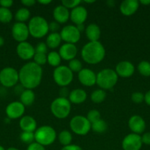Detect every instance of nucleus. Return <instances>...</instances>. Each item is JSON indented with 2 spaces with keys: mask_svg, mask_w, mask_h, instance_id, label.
Masks as SVG:
<instances>
[{
  "mask_svg": "<svg viewBox=\"0 0 150 150\" xmlns=\"http://www.w3.org/2000/svg\"><path fill=\"white\" fill-rule=\"evenodd\" d=\"M19 81L25 89H33L41 83L43 77L42 67L34 62L24 64L19 71Z\"/></svg>",
  "mask_w": 150,
  "mask_h": 150,
  "instance_id": "1",
  "label": "nucleus"
},
{
  "mask_svg": "<svg viewBox=\"0 0 150 150\" xmlns=\"http://www.w3.org/2000/svg\"><path fill=\"white\" fill-rule=\"evenodd\" d=\"M105 48L99 41L87 42L81 50L82 59L89 64H96L105 57Z\"/></svg>",
  "mask_w": 150,
  "mask_h": 150,
  "instance_id": "2",
  "label": "nucleus"
},
{
  "mask_svg": "<svg viewBox=\"0 0 150 150\" xmlns=\"http://www.w3.org/2000/svg\"><path fill=\"white\" fill-rule=\"evenodd\" d=\"M29 35L36 39H40L48 34L49 23L44 17L40 16H35L31 18L28 23Z\"/></svg>",
  "mask_w": 150,
  "mask_h": 150,
  "instance_id": "3",
  "label": "nucleus"
},
{
  "mask_svg": "<svg viewBox=\"0 0 150 150\" xmlns=\"http://www.w3.org/2000/svg\"><path fill=\"white\" fill-rule=\"evenodd\" d=\"M119 76L114 70L105 68L96 74V84L103 90L112 89L117 83Z\"/></svg>",
  "mask_w": 150,
  "mask_h": 150,
  "instance_id": "4",
  "label": "nucleus"
},
{
  "mask_svg": "<svg viewBox=\"0 0 150 150\" xmlns=\"http://www.w3.org/2000/svg\"><path fill=\"white\" fill-rule=\"evenodd\" d=\"M71 105L68 98H55L50 105V110L51 114L57 119L63 120L69 117L70 114Z\"/></svg>",
  "mask_w": 150,
  "mask_h": 150,
  "instance_id": "5",
  "label": "nucleus"
},
{
  "mask_svg": "<svg viewBox=\"0 0 150 150\" xmlns=\"http://www.w3.org/2000/svg\"><path fill=\"white\" fill-rule=\"evenodd\" d=\"M34 135L35 142L44 146L52 144L57 138L55 130L49 125H43L37 128Z\"/></svg>",
  "mask_w": 150,
  "mask_h": 150,
  "instance_id": "6",
  "label": "nucleus"
},
{
  "mask_svg": "<svg viewBox=\"0 0 150 150\" xmlns=\"http://www.w3.org/2000/svg\"><path fill=\"white\" fill-rule=\"evenodd\" d=\"M70 128L78 136H85L91 130V124L86 117L76 115L72 117L69 123Z\"/></svg>",
  "mask_w": 150,
  "mask_h": 150,
  "instance_id": "7",
  "label": "nucleus"
},
{
  "mask_svg": "<svg viewBox=\"0 0 150 150\" xmlns=\"http://www.w3.org/2000/svg\"><path fill=\"white\" fill-rule=\"evenodd\" d=\"M73 73L68 66L60 65L53 71V79L58 86L66 87L73 81Z\"/></svg>",
  "mask_w": 150,
  "mask_h": 150,
  "instance_id": "8",
  "label": "nucleus"
},
{
  "mask_svg": "<svg viewBox=\"0 0 150 150\" xmlns=\"http://www.w3.org/2000/svg\"><path fill=\"white\" fill-rule=\"evenodd\" d=\"M19 81V72L13 67H4L0 71V83L5 87H12Z\"/></svg>",
  "mask_w": 150,
  "mask_h": 150,
  "instance_id": "9",
  "label": "nucleus"
},
{
  "mask_svg": "<svg viewBox=\"0 0 150 150\" xmlns=\"http://www.w3.org/2000/svg\"><path fill=\"white\" fill-rule=\"evenodd\" d=\"M62 40L65 43L74 44L79 41L81 38V32L77 29L75 25H67L61 29L60 32Z\"/></svg>",
  "mask_w": 150,
  "mask_h": 150,
  "instance_id": "10",
  "label": "nucleus"
},
{
  "mask_svg": "<svg viewBox=\"0 0 150 150\" xmlns=\"http://www.w3.org/2000/svg\"><path fill=\"white\" fill-rule=\"evenodd\" d=\"M141 136L135 133H129L124 138L121 142L124 150H140L142 147Z\"/></svg>",
  "mask_w": 150,
  "mask_h": 150,
  "instance_id": "11",
  "label": "nucleus"
},
{
  "mask_svg": "<svg viewBox=\"0 0 150 150\" xmlns=\"http://www.w3.org/2000/svg\"><path fill=\"white\" fill-rule=\"evenodd\" d=\"M12 36L17 42H22L26 41L29 36L28 26L24 23L16 22L12 27Z\"/></svg>",
  "mask_w": 150,
  "mask_h": 150,
  "instance_id": "12",
  "label": "nucleus"
},
{
  "mask_svg": "<svg viewBox=\"0 0 150 150\" xmlns=\"http://www.w3.org/2000/svg\"><path fill=\"white\" fill-rule=\"evenodd\" d=\"M25 112V106L20 101H14L7 105L5 113L7 118L10 120H16L21 118Z\"/></svg>",
  "mask_w": 150,
  "mask_h": 150,
  "instance_id": "13",
  "label": "nucleus"
},
{
  "mask_svg": "<svg viewBox=\"0 0 150 150\" xmlns=\"http://www.w3.org/2000/svg\"><path fill=\"white\" fill-rule=\"evenodd\" d=\"M78 80L85 86H92L96 84V74L89 68H82L78 73Z\"/></svg>",
  "mask_w": 150,
  "mask_h": 150,
  "instance_id": "14",
  "label": "nucleus"
},
{
  "mask_svg": "<svg viewBox=\"0 0 150 150\" xmlns=\"http://www.w3.org/2000/svg\"><path fill=\"white\" fill-rule=\"evenodd\" d=\"M16 53L21 59L29 60L34 57L35 50L32 44L25 41L18 44L16 47Z\"/></svg>",
  "mask_w": 150,
  "mask_h": 150,
  "instance_id": "15",
  "label": "nucleus"
},
{
  "mask_svg": "<svg viewBox=\"0 0 150 150\" xmlns=\"http://www.w3.org/2000/svg\"><path fill=\"white\" fill-rule=\"evenodd\" d=\"M116 73L119 77L129 78L135 73V67L133 64L129 61H121L116 66Z\"/></svg>",
  "mask_w": 150,
  "mask_h": 150,
  "instance_id": "16",
  "label": "nucleus"
},
{
  "mask_svg": "<svg viewBox=\"0 0 150 150\" xmlns=\"http://www.w3.org/2000/svg\"><path fill=\"white\" fill-rule=\"evenodd\" d=\"M88 17V11L86 8L82 6H77L75 8L72 9L70 12V19L76 25L82 24L86 21Z\"/></svg>",
  "mask_w": 150,
  "mask_h": 150,
  "instance_id": "17",
  "label": "nucleus"
},
{
  "mask_svg": "<svg viewBox=\"0 0 150 150\" xmlns=\"http://www.w3.org/2000/svg\"><path fill=\"white\" fill-rule=\"evenodd\" d=\"M77 51V48L74 44L64 43L60 47L58 53L62 59L69 62L75 59Z\"/></svg>",
  "mask_w": 150,
  "mask_h": 150,
  "instance_id": "18",
  "label": "nucleus"
},
{
  "mask_svg": "<svg viewBox=\"0 0 150 150\" xmlns=\"http://www.w3.org/2000/svg\"><path fill=\"white\" fill-rule=\"evenodd\" d=\"M128 126L132 133L139 135L145 130L146 122L141 116L133 115L128 121Z\"/></svg>",
  "mask_w": 150,
  "mask_h": 150,
  "instance_id": "19",
  "label": "nucleus"
},
{
  "mask_svg": "<svg viewBox=\"0 0 150 150\" xmlns=\"http://www.w3.org/2000/svg\"><path fill=\"white\" fill-rule=\"evenodd\" d=\"M138 7L139 1L138 0H124L121 3L119 10L124 16H130L136 13Z\"/></svg>",
  "mask_w": 150,
  "mask_h": 150,
  "instance_id": "20",
  "label": "nucleus"
},
{
  "mask_svg": "<svg viewBox=\"0 0 150 150\" xmlns=\"http://www.w3.org/2000/svg\"><path fill=\"white\" fill-rule=\"evenodd\" d=\"M53 17L54 21L58 23H65L70 18V12L62 4L57 6L53 10Z\"/></svg>",
  "mask_w": 150,
  "mask_h": 150,
  "instance_id": "21",
  "label": "nucleus"
},
{
  "mask_svg": "<svg viewBox=\"0 0 150 150\" xmlns=\"http://www.w3.org/2000/svg\"><path fill=\"white\" fill-rule=\"evenodd\" d=\"M19 127L24 132L35 133L37 129V122L31 116H23L19 121Z\"/></svg>",
  "mask_w": 150,
  "mask_h": 150,
  "instance_id": "22",
  "label": "nucleus"
},
{
  "mask_svg": "<svg viewBox=\"0 0 150 150\" xmlns=\"http://www.w3.org/2000/svg\"><path fill=\"white\" fill-rule=\"evenodd\" d=\"M68 99L71 103L81 104L86 100L87 93L82 89H74L70 92Z\"/></svg>",
  "mask_w": 150,
  "mask_h": 150,
  "instance_id": "23",
  "label": "nucleus"
},
{
  "mask_svg": "<svg viewBox=\"0 0 150 150\" xmlns=\"http://www.w3.org/2000/svg\"><path fill=\"white\" fill-rule=\"evenodd\" d=\"M85 32L86 38L89 40L90 42L99 41L101 36V29L96 23H90L85 28Z\"/></svg>",
  "mask_w": 150,
  "mask_h": 150,
  "instance_id": "24",
  "label": "nucleus"
},
{
  "mask_svg": "<svg viewBox=\"0 0 150 150\" xmlns=\"http://www.w3.org/2000/svg\"><path fill=\"white\" fill-rule=\"evenodd\" d=\"M35 95L32 89H24L20 95V102L24 106H30L35 102Z\"/></svg>",
  "mask_w": 150,
  "mask_h": 150,
  "instance_id": "25",
  "label": "nucleus"
},
{
  "mask_svg": "<svg viewBox=\"0 0 150 150\" xmlns=\"http://www.w3.org/2000/svg\"><path fill=\"white\" fill-rule=\"evenodd\" d=\"M61 41V37H60L59 32H51L47 36L46 44L48 48L54 49V48H57V47L60 46Z\"/></svg>",
  "mask_w": 150,
  "mask_h": 150,
  "instance_id": "26",
  "label": "nucleus"
},
{
  "mask_svg": "<svg viewBox=\"0 0 150 150\" xmlns=\"http://www.w3.org/2000/svg\"><path fill=\"white\" fill-rule=\"evenodd\" d=\"M61 57L57 51H51L47 54V62L50 66L54 67H57L60 65Z\"/></svg>",
  "mask_w": 150,
  "mask_h": 150,
  "instance_id": "27",
  "label": "nucleus"
},
{
  "mask_svg": "<svg viewBox=\"0 0 150 150\" xmlns=\"http://www.w3.org/2000/svg\"><path fill=\"white\" fill-rule=\"evenodd\" d=\"M30 11L26 7H21L19 9L15 15V19L18 22L20 23H24L25 21H28L30 18Z\"/></svg>",
  "mask_w": 150,
  "mask_h": 150,
  "instance_id": "28",
  "label": "nucleus"
},
{
  "mask_svg": "<svg viewBox=\"0 0 150 150\" xmlns=\"http://www.w3.org/2000/svg\"><path fill=\"white\" fill-rule=\"evenodd\" d=\"M105 91L101 89H96L91 94V100L94 103H101L105 100Z\"/></svg>",
  "mask_w": 150,
  "mask_h": 150,
  "instance_id": "29",
  "label": "nucleus"
},
{
  "mask_svg": "<svg viewBox=\"0 0 150 150\" xmlns=\"http://www.w3.org/2000/svg\"><path fill=\"white\" fill-rule=\"evenodd\" d=\"M91 129L95 133H102L107 130V125L104 120L100 119V120L91 123Z\"/></svg>",
  "mask_w": 150,
  "mask_h": 150,
  "instance_id": "30",
  "label": "nucleus"
},
{
  "mask_svg": "<svg viewBox=\"0 0 150 150\" xmlns=\"http://www.w3.org/2000/svg\"><path fill=\"white\" fill-rule=\"evenodd\" d=\"M59 142L63 145V146L70 145L72 142V135L68 130H63L60 132L58 135Z\"/></svg>",
  "mask_w": 150,
  "mask_h": 150,
  "instance_id": "31",
  "label": "nucleus"
},
{
  "mask_svg": "<svg viewBox=\"0 0 150 150\" xmlns=\"http://www.w3.org/2000/svg\"><path fill=\"white\" fill-rule=\"evenodd\" d=\"M13 19L12 12L8 8L0 7V22L3 23H7Z\"/></svg>",
  "mask_w": 150,
  "mask_h": 150,
  "instance_id": "32",
  "label": "nucleus"
},
{
  "mask_svg": "<svg viewBox=\"0 0 150 150\" xmlns=\"http://www.w3.org/2000/svg\"><path fill=\"white\" fill-rule=\"evenodd\" d=\"M138 70L143 76H150V62L147 61L141 62L138 65Z\"/></svg>",
  "mask_w": 150,
  "mask_h": 150,
  "instance_id": "33",
  "label": "nucleus"
},
{
  "mask_svg": "<svg viewBox=\"0 0 150 150\" xmlns=\"http://www.w3.org/2000/svg\"><path fill=\"white\" fill-rule=\"evenodd\" d=\"M20 139L23 143L31 144L35 142V135L32 132H22L20 134Z\"/></svg>",
  "mask_w": 150,
  "mask_h": 150,
  "instance_id": "34",
  "label": "nucleus"
},
{
  "mask_svg": "<svg viewBox=\"0 0 150 150\" xmlns=\"http://www.w3.org/2000/svg\"><path fill=\"white\" fill-rule=\"evenodd\" d=\"M69 68L72 71V73H79L82 69V62L77 59H74L69 61Z\"/></svg>",
  "mask_w": 150,
  "mask_h": 150,
  "instance_id": "35",
  "label": "nucleus"
},
{
  "mask_svg": "<svg viewBox=\"0 0 150 150\" xmlns=\"http://www.w3.org/2000/svg\"><path fill=\"white\" fill-rule=\"evenodd\" d=\"M34 62L38 64L39 66L44 65L47 62V55L45 54H40V53H35L33 57Z\"/></svg>",
  "mask_w": 150,
  "mask_h": 150,
  "instance_id": "36",
  "label": "nucleus"
},
{
  "mask_svg": "<svg viewBox=\"0 0 150 150\" xmlns=\"http://www.w3.org/2000/svg\"><path fill=\"white\" fill-rule=\"evenodd\" d=\"M87 119L88 121L91 123L97 121V120L101 119V114H100L99 111L96 109H92L91 111H88V114H87Z\"/></svg>",
  "mask_w": 150,
  "mask_h": 150,
  "instance_id": "37",
  "label": "nucleus"
},
{
  "mask_svg": "<svg viewBox=\"0 0 150 150\" xmlns=\"http://www.w3.org/2000/svg\"><path fill=\"white\" fill-rule=\"evenodd\" d=\"M81 3L80 0H63L61 1L62 5L64 6L68 10L69 9H74L79 5Z\"/></svg>",
  "mask_w": 150,
  "mask_h": 150,
  "instance_id": "38",
  "label": "nucleus"
},
{
  "mask_svg": "<svg viewBox=\"0 0 150 150\" xmlns=\"http://www.w3.org/2000/svg\"><path fill=\"white\" fill-rule=\"evenodd\" d=\"M131 100L135 103H141L144 100V95L140 92H133L131 96Z\"/></svg>",
  "mask_w": 150,
  "mask_h": 150,
  "instance_id": "39",
  "label": "nucleus"
},
{
  "mask_svg": "<svg viewBox=\"0 0 150 150\" xmlns=\"http://www.w3.org/2000/svg\"><path fill=\"white\" fill-rule=\"evenodd\" d=\"M47 48H48V47H47L46 42H38L35 48V53H40V54H46Z\"/></svg>",
  "mask_w": 150,
  "mask_h": 150,
  "instance_id": "40",
  "label": "nucleus"
},
{
  "mask_svg": "<svg viewBox=\"0 0 150 150\" xmlns=\"http://www.w3.org/2000/svg\"><path fill=\"white\" fill-rule=\"evenodd\" d=\"M26 150H46L45 146H42L37 142H33L27 146Z\"/></svg>",
  "mask_w": 150,
  "mask_h": 150,
  "instance_id": "41",
  "label": "nucleus"
},
{
  "mask_svg": "<svg viewBox=\"0 0 150 150\" xmlns=\"http://www.w3.org/2000/svg\"><path fill=\"white\" fill-rule=\"evenodd\" d=\"M49 29L51 32H58L60 29V23L56 21H51L49 23Z\"/></svg>",
  "mask_w": 150,
  "mask_h": 150,
  "instance_id": "42",
  "label": "nucleus"
},
{
  "mask_svg": "<svg viewBox=\"0 0 150 150\" xmlns=\"http://www.w3.org/2000/svg\"><path fill=\"white\" fill-rule=\"evenodd\" d=\"M141 141L144 144L150 145V132L146 133L141 136Z\"/></svg>",
  "mask_w": 150,
  "mask_h": 150,
  "instance_id": "43",
  "label": "nucleus"
},
{
  "mask_svg": "<svg viewBox=\"0 0 150 150\" xmlns=\"http://www.w3.org/2000/svg\"><path fill=\"white\" fill-rule=\"evenodd\" d=\"M13 4V0H1L0 1V5L4 8H8L11 7Z\"/></svg>",
  "mask_w": 150,
  "mask_h": 150,
  "instance_id": "44",
  "label": "nucleus"
},
{
  "mask_svg": "<svg viewBox=\"0 0 150 150\" xmlns=\"http://www.w3.org/2000/svg\"><path fill=\"white\" fill-rule=\"evenodd\" d=\"M61 150H82L81 146L76 144H70L68 146H63Z\"/></svg>",
  "mask_w": 150,
  "mask_h": 150,
  "instance_id": "45",
  "label": "nucleus"
},
{
  "mask_svg": "<svg viewBox=\"0 0 150 150\" xmlns=\"http://www.w3.org/2000/svg\"><path fill=\"white\" fill-rule=\"evenodd\" d=\"M21 2V4H24L25 7H29L33 6L34 4L36 3V1H35V0H22Z\"/></svg>",
  "mask_w": 150,
  "mask_h": 150,
  "instance_id": "46",
  "label": "nucleus"
},
{
  "mask_svg": "<svg viewBox=\"0 0 150 150\" xmlns=\"http://www.w3.org/2000/svg\"><path fill=\"white\" fill-rule=\"evenodd\" d=\"M69 91H68V89L66 87H62L60 90V95L61 98H67L66 96L67 95H69Z\"/></svg>",
  "mask_w": 150,
  "mask_h": 150,
  "instance_id": "47",
  "label": "nucleus"
},
{
  "mask_svg": "<svg viewBox=\"0 0 150 150\" xmlns=\"http://www.w3.org/2000/svg\"><path fill=\"white\" fill-rule=\"evenodd\" d=\"M144 101H145L147 105H150V90H149L144 95Z\"/></svg>",
  "mask_w": 150,
  "mask_h": 150,
  "instance_id": "48",
  "label": "nucleus"
},
{
  "mask_svg": "<svg viewBox=\"0 0 150 150\" xmlns=\"http://www.w3.org/2000/svg\"><path fill=\"white\" fill-rule=\"evenodd\" d=\"M38 2L39 4H43V5H47V4H50L51 2V0H38Z\"/></svg>",
  "mask_w": 150,
  "mask_h": 150,
  "instance_id": "49",
  "label": "nucleus"
},
{
  "mask_svg": "<svg viewBox=\"0 0 150 150\" xmlns=\"http://www.w3.org/2000/svg\"><path fill=\"white\" fill-rule=\"evenodd\" d=\"M76 28H77L78 30H79L80 32H83L84 30H85V25H84V23H82V24H79V25H76Z\"/></svg>",
  "mask_w": 150,
  "mask_h": 150,
  "instance_id": "50",
  "label": "nucleus"
},
{
  "mask_svg": "<svg viewBox=\"0 0 150 150\" xmlns=\"http://www.w3.org/2000/svg\"><path fill=\"white\" fill-rule=\"evenodd\" d=\"M107 4L108 7H114L115 4H116V1H113V0H108V1H107Z\"/></svg>",
  "mask_w": 150,
  "mask_h": 150,
  "instance_id": "51",
  "label": "nucleus"
},
{
  "mask_svg": "<svg viewBox=\"0 0 150 150\" xmlns=\"http://www.w3.org/2000/svg\"><path fill=\"white\" fill-rule=\"evenodd\" d=\"M139 3L144 4V5H149L150 4V0H140Z\"/></svg>",
  "mask_w": 150,
  "mask_h": 150,
  "instance_id": "52",
  "label": "nucleus"
},
{
  "mask_svg": "<svg viewBox=\"0 0 150 150\" xmlns=\"http://www.w3.org/2000/svg\"><path fill=\"white\" fill-rule=\"evenodd\" d=\"M4 38H3L1 36H0V47L2 46V45H4Z\"/></svg>",
  "mask_w": 150,
  "mask_h": 150,
  "instance_id": "53",
  "label": "nucleus"
},
{
  "mask_svg": "<svg viewBox=\"0 0 150 150\" xmlns=\"http://www.w3.org/2000/svg\"><path fill=\"white\" fill-rule=\"evenodd\" d=\"M96 1H94V0H91V1H89V0H85L84 1V2L85 3H88V4H91V3H94Z\"/></svg>",
  "mask_w": 150,
  "mask_h": 150,
  "instance_id": "54",
  "label": "nucleus"
},
{
  "mask_svg": "<svg viewBox=\"0 0 150 150\" xmlns=\"http://www.w3.org/2000/svg\"><path fill=\"white\" fill-rule=\"evenodd\" d=\"M7 150H19V149H17V148H15V147H10V148H8Z\"/></svg>",
  "mask_w": 150,
  "mask_h": 150,
  "instance_id": "55",
  "label": "nucleus"
},
{
  "mask_svg": "<svg viewBox=\"0 0 150 150\" xmlns=\"http://www.w3.org/2000/svg\"><path fill=\"white\" fill-rule=\"evenodd\" d=\"M0 150H5V149H4V148L2 146H1V145H0Z\"/></svg>",
  "mask_w": 150,
  "mask_h": 150,
  "instance_id": "56",
  "label": "nucleus"
}]
</instances>
